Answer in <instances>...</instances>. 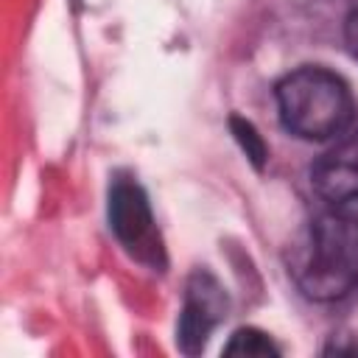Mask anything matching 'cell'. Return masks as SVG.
I'll use <instances>...</instances> for the list:
<instances>
[{"label": "cell", "mask_w": 358, "mask_h": 358, "mask_svg": "<svg viewBox=\"0 0 358 358\" xmlns=\"http://www.w3.org/2000/svg\"><path fill=\"white\" fill-rule=\"evenodd\" d=\"M344 42H347V50L352 53V59L358 62V6L347 14V22H344Z\"/></svg>", "instance_id": "8"}, {"label": "cell", "mask_w": 358, "mask_h": 358, "mask_svg": "<svg viewBox=\"0 0 358 358\" xmlns=\"http://www.w3.org/2000/svg\"><path fill=\"white\" fill-rule=\"evenodd\" d=\"M274 95L282 126L299 140H336L352 126V92L338 73L322 64H305L291 70L280 78Z\"/></svg>", "instance_id": "2"}, {"label": "cell", "mask_w": 358, "mask_h": 358, "mask_svg": "<svg viewBox=\"0 0 358 358\" xmlns=\"http://www.w3.org/2000/svg\"><path fill=\"white\" fill-rule=\"evenodd\" d=\"M224 352H227V355H277L280 347H277L263 330L241 327V330L232 333V338L227 341Z\"/></svg>", "instance_id": "6"}, {"label": "cell", "mask_w": 358, "mask_h": 358, "mask_svg": "<svg viewBox=\"0 0 358 358\" xmlns=\"http://www.w3.org/2000/svg\"><path fill=\"white\" fill-rule=\"evenodd\" d=\"M291 271L308 299L333 302L352 294L358 288V215L341 207L316 215Z\"/></svg>", "instance_id": "1"}, {"label": "cell", "mask_w": 358, "mask_h": 358, "mask_svg": "<svg viewBox=\"0 0 358 358\" xmlns=\"http://www.w3.org/2000/svg\"><path fill=\"white\" fill-rule=\"evenodd\" d=\"M227 310H229V296L224 285L204 268L193 271L185 288V305H182L179 327H176L179 350L187 355L201 352L210 333L224 322Z\"/></svg>", "instance_id": "4"}, {"label": "cell", "mask_w": 358, "mask_h": 358, "mask_svg": "<svg viewBox=\"0 0 358 358\" xmlns=\"http://www.w3.org/2000/svg\"><path fill=\"white\" fill-rule=\"evenodd\" d=\"M109 227L134 260L165 268V249L148 196L131 176H115L109 185Z\"/></svg>", "instance_id": "3"}, {"label": "cell", "mask_w": 358, "mask_h": 358, "mask_svg": "<svg viewBox=\"0 0 358 358\" xmlns=\"http://www.w3.org/2000/svg\"><path fill=\"white\" fill-rule=\"evenodd\" d=\"M229 126H232V134H235V140L241 143V148L246 151V157L252 159V165L255 168H263V162H266V143H263V137L257 134V129L249 123V120H243V117H238V115H232L229 117Z\"/></svg>", "instance_id": "7"}, {"label": "cell", "mask_w": 358, "mask_h": 358, "mask_svg": "<svg viewBox=\"0 0 358 358\" xmlns=\"http://www.w3.org/2000/svg\"><path fill=\"white\" fill-rule=\"evenodd\" d=\"M313 190L333 207L358 201V129L344 131L310 168Z\"/></svg>", "instance_id": "5"}]
</instances>
